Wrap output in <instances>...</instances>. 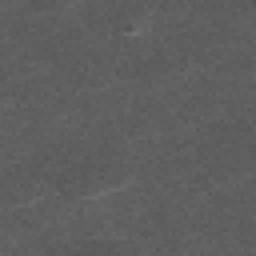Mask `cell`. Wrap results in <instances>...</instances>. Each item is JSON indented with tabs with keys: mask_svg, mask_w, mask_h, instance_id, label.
<instances>
[{
	"mask_svg": "<svg viewBox=\"0 0 256 256\" xmlns=\"http://www.w3.org/2000/svg\"><path fill=\"white\" fill-rule=\"evenodd\" d=\"M28 164L40 188L68 204L120 192L136 176V160L116 136H68L40 148Z\"/></svg>",
	"mask_w": 256,
	"mask_h": 256,
	"instance_id": "cell-1",
	"label": "cell"
},
{
	"mask_svg": "<svg viewBox=\"0 0 256 256\" xmlns=\"http://www.w3.org/2000/svg\"><path fill=\"white\" fill-rule=\"evenodd\" d=\"M256 160V128L252 124H216V132L200 136V164L220 176H236Z\"/></svg>",
	"mask_w": 256,
	"mask_h": 256,
	"instance_id": "cell-2",
	"label": "cell"
},
{
	"mask_svg": "<svg viewBox=\"0 0 256 256\" xmlns=\"http://www.w3.org/2000/svg\"><path fill=\"white\" fill-rule=\"evenodd\" d=\"M48 256H148V252L124 236H80V240L56 244Z\"/></svg>",
	"mask_w": 256,
	"mask_h": 256,
	"instance_id": "cell-3",
	"label": "cell"
},
{
	"mask_svg": "<svg viewBox=\"0 0 256 256\" xmlns=\"http://www.w3.org/2000/svg\"><path fill=\"white\" fill-rule=\"evenodd\" d=\"M144 16H168V12H180V8H188L192 0H132Z\"/></svg>",
	"mask_w": 256,
	"mask_h": 256,
	"instance_id": "cell-4",
	"label": "cell"
},
{
	"mask_svg": "<svg viewBox=\"0 0 256 256\" xmlns=\"http://www.w3.org/2000/svg\"><path fill=\"white\" fill-rule=\"evenodd\" d=\"M24 4H28V12H36V16H56V12L72 8L76 0H24Z\"/></svg>",
	"mask_w": 256,
	"mask_h": 256,
	"instance_id": "cell-5",
	"label": "cell"
}]
</instances>
